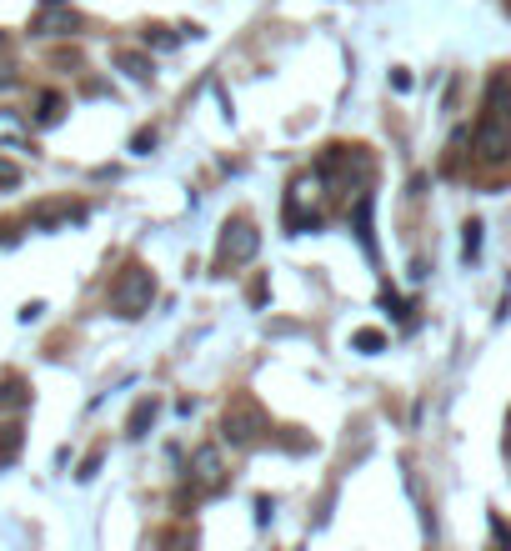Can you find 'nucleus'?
Listing matches in <instances>:
<instances>
[{
	"label": "nucleus",
	"mask_w": 511,
	"mask_h": 551,
	"mask_svg": "<svg viewBox=\"0 0 511 551\" xmlns=\"http://www.w3.org/2000/svg\"><path fill=\"white\" fill-rule=\"evenodd\" d=\"M16 186H21V166L0 161V191H16Z\"/></svg>",
	"instance_id": "nucleus-16"
},
{
	"label": "nucleus",
	"mask_w": 511,
	"mask_h": 551,
	"mask_svg": "<svg viewBox=\"0 0 511 551\" xmlns=\"http://www.w3.org/2000/svg\"><path fill=\"white\" fill-rule=\"evenodd\" d=\"M21 446H26V431L21 426H0V466H11L21 456Z\"/></svg>",
	"instance_id": "nucleus-9"
},
{
	"label": "nucleus",
	"mask_w": 511,
	"mask_h": 551,
	"mask_svg": "<svg viewBox=\"0 0 511 551\" xmlns=\"http://www.w3.org/2000/svg\"><path fill=\"white\" fill-rule=\"evenodd\" d=\"M36 121H41V126H61V121H66V96H61V91H46Z\"/></svg>",
	"instance_id": "nucleus-8"
},
{
	"label": "nucleus",
	"mask_w": 511,
	"mask_h": 551,
	"mask_svg": "<svg viewBox=\"0 0 511 551\" xmlns=\"http://www.w3.org/2000/svg\"><path fill=\"white\" fill-rule=\"evenodd\" d=\"M26 141V121L16 111H0V146H21Z\"/></svg>",
	"instance_id": "nucleus-10"
},
{
	"label": "nucleus",
	"mask_w": 511,
	"mask_h": 551,
	"mask_svg": "<svg viewBox=\"0 0 511 551\" xmlns=\"http://www.w3.org/2000/svg\"><path fill=\"white\" fill-rule=\"evenodd\" d=\"M131 146H136V151H141V156H146V151H151V146H156V131H136V141H131Z\"/></svg>",
	"instance_id": "nucleus-18"
},
{
	"label": "nucleus",
	"mask_w": 511,
	"mask_h": 551,
	"mask_svg": "<svg viewBox=\"0 0 511 551\" xmlns=\"http://www.w3.org/2000/svg\"><path fill=\"white\" fill-rule=\"evenodd\" d=\"M56 221H86L81 206H41L36 211V226H56Z\"/></svg>",
	"instance_id": "nucleus-11"
},
{
	"label": "nucleus",
	"mask_w": 511,
	"mask_h": 551,
	"mask_svg": "<svg viewBox=\"0 0 511 551\" xmlns=\"http://www.w3.org/2000/svg\"><path fill=\"white\" fill-rule=\"evenodd\" d=\"M506 441H511V421H506Z\"/></svg>",
	"instance_id": "nucleus-19"
},
{
	"label": "nucleus",
	"mask_w": 511,
	"mask_h": 551,
	"mask_svg": "<svg viewBox=\"0 0 511 551\" xmlns=\"http://www.w3.org/2000/svg\"><path fill=\"white\" fill-rule=\"evenodd\" d=\"M471 146H476V156H481V161H491V166H496V161H506V156H511V131H506L501 121H481V126H476V136H471Z\"/></svg>",
	"instance_id": "nucleus-4"
},
{
	"label": "nucleus",
	"mask_w": 511,
	"mask_h": 551,
	"mask_svg": "<svg viewBox=\"0 0 511 551\" xmlns=\"http://www.w3.org/2000/svg\"><path fill=\"white\" fill-rule=\"evenodd\" d=\"M256 251H261V231L251 221H226L221 246H216V261L221 266H246V261H256Z\"/></svg>",
	"instance_id": "nucleus-3"
},
{
	"label": "nucleus",
	"mask_w": 511,
	"mask_h": 551,
	"mask_svg": "<svg viewBox=\"0 0 511 551\" xmlns=\"http://www.w3.org/2000/svg\"><path fill=\"white\" fill-rule=\"evenodd\" d=\"M76 26H81L76 11H51V6H46V11L36 16V31H41V36H66V31H76Z\"/></svg>",
	"instance_id": "nucleus-6"
},
{
	"label": "nucleus",
	"mask_w": 511,
	"mask_h": 551,
	"mask_svg": "<svg viewBox=\"0 0 511 551\" xmlns=\"http://www.w3.org/2000/svg\"><path fill=\"white\" fill-rule=\"evenodd\" d=\"M151 301H156V276H151L146 266H126V271L116 276V286H111V306H116L121 316H146Z\"/></svg>",
	"instance_id": "nucleus-1"
},
{
	"label": "nucleus",
	"mask_w": 511,
	"mask_h": 551,
	"mask_svg": "<svg viewBox=\"0 0 511 551\" xmlns=\"http://www.w3.org/2000/svg\"><path fill=\"white\" fill-rule=\"evenodd\" d=\"M356 236H361L366 251H376V241H371V196H366V191L356 196Z\"/></svg>",
	"instance_id": "nucleus-12"
},
{
	"label": "nucleus",
	"mask_w": 511,
	"mask_h": 551,
	"mask_svg": "<svg viewBox=\"0 0 511 551\" xmlns=\"http://www.w3.org/2000/svg\"><path fill=\"white\" fill-rule=\"evenodd\" d=\"M221 476H226V466H221V446H196V451H191V481H196L201 491H216Z\"/></svg>",
	"instance_id": "nucleus-5"
},
{
	"label": "nucleus",
	"mask_w": 511,
	"mask_h": 551,
	"mask_svg": "<svg viewBox=\"0 0 511 551\" xmlns=\"http://www.w3.org/2000/svg\"><path fill=\"white\" fill-rule=\"evenodd\" d=\"M261 431H266V411H261L256 401L241 396V401L226 406V416H221V436H226L231 446H256Z\"/></svg>",
	"instance_id": "nucleus-2"
},
{
	"label": "nucleus",
	"mask_w": 511,
	"mask_h": 551,
	"mask_svg": "<svg viewBox=\"0 0 511 551\" xmlns=\"http://www.w3.org/2000/svg\"><path fill=\"white\" fill-rule=\"evenodd\" d=\"M116 66H121L131 81H151V76H156L151 56H141V51H121V56H116Z\"/></svg>",
	"instance_id": "nucleus-7"
},
{
	"label": "nucleus",
	"mask_w": 511,
	"mask_h": 551,
	"mask_svg": "<svg viewBox=\"0 0 511 551\" xmlns=\"http://www.w3.org/2000/svg\"><path fill=\"white\" fill-rule=\"evenodd\" d=\"M351 346H356V351H366V356H376V351L386 346V336H381V331H356V336H351Z\"/></svg>",
	"instance_id": "nucleus-14"
},
{
	"label": "nucleus",
	"mask_w": 511,
	"mask_h": 551,
	"mask_svg": "<svg viewBox=\"0 0 511 551\" xmlns=\"http://www.w3.org/2000/svg\"><path fill=\"white\" fill-rule=\"evenodd\" d=\"M151 421H156V401L146 396V401H136V411H131V421H126V436H146Z\"/></svg>",
	"instance_id": "nucleus-13"
},
{
	"label": "nucleus",
	"mask_w": 511,
	"mask_h": 551,
	"mask_svg": "<svg viewBox=\"0 0 511 551\" xmlns=\"http://www.w3.org/2000/svg\"><path fill=\"white\" fill-rule=\"evenodd\" d=\"M461 251H466V261H476V251H481V226H476V221L466 226V246H461Z\"/></svg>",
	"instance_id": "nucleus-17"
},
{
	"label": "nucleus",
	"mask_w": 511,
	"mask_h": 551,
	"mask_svg": "<svg viewBox=\"0 0 511 551\" xmlns=\"http://www.w3.org/2000/svg\"><path fill=\"white\" fill-rule=\"evenodd\" d=\"M31 396H26V386L21 381H0V406H26Z\"/></svg>",
	"instance_id": "nucleus-15"
}]
</instances>
